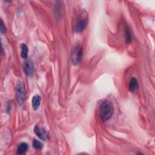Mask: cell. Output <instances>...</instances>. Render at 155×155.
Returning <instances> with one entry per match:
<instances>
[{
  "label": "cell",
  "mask_w": 155,
  "mask_h": 155,
  "mask_svg": "<svg viewBox=\"0 0 155 155\" xmlns=\"http://www.w3.org/2000/svg\"><path fill=\"white\" fill-rule=\"evenodd\" d=\"M138 88V82L136 78H132L129 84V90L132 92H135Z\"/></svg>",
  "instance_id": "ba28073f"
},
{
  "label": "cell",
  "mask_w": 155,
  "mask_h": 155,
  "mask_svg": "<svg viewBox=\"0 0 155 155\" xmlns=\"http://www.w3.org/2000/svg\"><path fill=\"white\" fill-rule=\"evenodd\" d=\"M43 144L41 142L37 139H34L33 141V147L37 150H41L43 148Z\"/></svg>",
  "instance_id": "7c38bea8"
},
{
  "label": "cell",
  "mask_w": 155,
  "mask_h": 155,
  "mask_svg": "<svg viewBox=\"0 0 155 155\" xmlns=\"http://www.w3.org/2000/svg\"><path fill=\"white\" fill-rule=\"evenodd\" d=\"M28 150V145L25 142L21 143L17 148V154H23L25 153V152Z\"/></svg>",
  "instance_id": "9c48e42d"
},
{
  "label": "cell",
  "mask_w": 155,
  "mask_h": 155,
  "mask_svg": "<svg viewBox=\"0 0 155 155\" xmlns=\"http://www.w3.org/2000/svg\"><path fill=\"white\" fill-rule=\"evenodd\" d=\"M125 32H126V40L127 43H129L132 41V35L131 34V31L128 25H126L125 27Z\"/></svg>",
  "instance_id": "30bf717a"
},
{
  "label": "cell",
  "mask_w": 155,
  "mask_h": 155,
  "mask_svg": "<svg viewBox=\"0 0 155 155\" xmlns=\"http://www.w3.org/2000/svg\"><path fill=\"white\" fill-rule=\"evenodd\" d=\"M83 49L81 44H77L73 49L72 53V63L74 66L79 64L82 60Z\"/></svg>",
  "instance_id": "7a4b0ae2"
},
{
  "label": "cell",
  "mask_w": 155,
  "mask_h": 155,
  "mask_svg": "<svg viewBox=\"0 0 155 155\" xmlns=\"http://www.w3.org/2000/svg\"><path fill=\"white\" fill-rule=\"evenodd\" d=\"M41 97L40 95H35L32 100V105L33 107V109L35 110H37L40 106L41 104Z\"/></svg>",
  "instance_id": "52a82bcc"
},
{
  "label": "cell",
  "mask_w": 155,
  "mask_h": 155,
  "mask_svg": "<svg viewBox=\"0 0 155 155\" xmlns=\"http://www.w3.org/2000/svg\"><path fill=\"white\" fill-rule=\"evenodd\" d=\"M0 31H1V34H4L6 32V28L2 19L1 20V24H0Z\"/></svg>",
  "instance_id": "4fadbf2b"
},
{
  "label": "cell",
  "mask_w": 155,
  "mask_h": 155,
  "mask_svg": "<svg viewBox=\"0 0 155 155\" xmlns=\"http://www.w3.org/2000/svg\"><path fill=\"white\" fill-rule=\"evenodd\" d=\"M113 113V106L109 100L104 101L100 107V113L101 120L103 122L109 120Z\"/></svg>",
  "instance_id": "6da1fadb"
},
{
  "label": "cell",
  "mask_w": 155,
  "mask_h": 155,
  "mask_svg": "<svg viewBox=\"0 0 155 155\" xmlns=\"http://www.w3.org/2000/svg\"><path fill=\"white\" fill-rule=\"evenodd\" d=\"M21 57L23 59H26L28 56V47L25 44L22 43L21 46Z\"/></svg>",
  "instance_id": "8fae6325"
},
{
  "label": "cell",
  "mask_w": 155,
  "mask_h": 155,
  "mask_svg": "<svg viewBox=\"0 0 155 155\" xmlns=\"http://www.w3.org/2000/svg\"><path fill=\"white\" fill-rule=\"evenodd\" d=\"M24 70L25 73L28 75L32 76L34 72V64L31 59H27L25 61L24 64Z\"/></svg>",
  "instance_id": "277c9868"
},
{
  "label": "cell",
  "mask_w": 155,
  "mask_h": 155,
  "mask_svg": "<svg viewBox=\"0 0 155 155\" xmlns=\"http://www.w3.org/2000/svg\"><path fill=\"white\" fill-rule=\"evenodd\" d=\"M16 94L18 104L22 106L25 99V88L22 82H18L17 83L16 87Z\"/></svg>",
  "instance_id": "3957f363"
},
{
  "label": "cell",
  "mask_w": 155,
  "mask_h": 155,
  "mask_svg": "<svg viewBox=\"0 0 155 155\" xmlns=\"http://www.w3.org/2000/svg\"><path fill=\"white\" fill-rule=\"evenodd\" d=\"M34 132L35 133V134L37 135V136L40 139H41L43 141H45L47 139V135L46 132L44 130H43L41 128L37 126L35 127Z\"/></svg>",
  "instance_id": "8992f818"
},
{
  "label": "cell",
  "mask_w": 155,
  "mask_h": 155,
  "mask_svg": "<svg viewBox=\"0 0 155 155\" xmlns=\"http://www.w3.org/2000/svg\"><path fill=\"white\" fill-rule=\"evenodd\" d=\"M88 21L86 18H80L75 25V31L77 33H81L87 26Z\"/></svg>",
  "instance_id": "5b68a950"
}]
</instances>
